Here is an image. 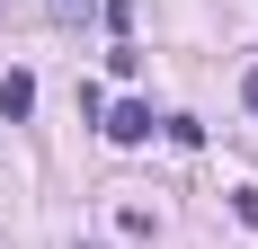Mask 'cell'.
Instances as JSON below:
<instances>
[{
	"instance_id": "1",
	"label": "cell",
	"mask_w": 258,
	"mask_h": 249,
	"mask_svg": "<svg viewBox=\"0 0 258 249\" xmlns=\"http://www.w3.org/2000/svg\"><path fill=\"white\" fill-rule=\"evenodd\" d=\"M98 134H107V143H125V151H134V143H152V107H134V98H125L116 116L98 125Z\"/></svg>"
},
{
	"instance_id": "2",
	"label": "cell",
	"mask_w": 258,
	"mask_h": 249,
	"mask_svg": "<svg viewBox=\"0 0 258 249\" xmlns=\"http://www.w3.org/2000/svg\"><path fill=\"white\" fill-rule=\"evenodd\" d=\"M27 116H36V80L9 72V80H0V125H27Z\"/></svg>"
},
{
	"instance_id": "5",
	"label": "cell",
	"mask_w": 258,
	"mask_h": 249,
	"mask_svg": "<svg viewBox=\"0 0 258 249\" xmlns=\"http://www.w3.org/2000/svg\"><path fill=\"white\" fill-rule=\"evenodd\" d=\"M72 249H98V240H72Z\"/></svg>"
},
{
	"instance_id": "3",
	"label": "cell",
	"mask_w": 258,
	"mask_h": 249,
	"mask_svg": "<svg viewBox=\"0 0 258 249\" xmlns=\"http://www.w3.org/2000/svg\"><path fill=\"white\" fill-rule=\"evenodd\" d=\"M232 214H240V223L258 231V187H232Z\"/></svg>"
},
{
	"instance_id": "4",
	"label": "cell",
	"mask_w": 258,
	"mask_h": 249,
	"mask_svg": "<svg viewBox=\"0 0 258 249\" xmlns=\"http://www.w3.org/2000/svg\"><path fill=\"white\" fill-rule=\"evenodd\" d=\"M240 98H249V107H258V72H249V80H240Z\"/></svg>"
}]
</instances>
